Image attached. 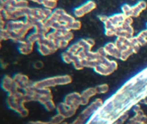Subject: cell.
Returning <instances> with one entry per match:
<instances>
[{"label":"cell","mask_w":147,"mask_h":124,"mask_svg":"<svg viewBox=\"0 0 147 124\" xmlns=\"http://www.w3.org/2000/svg\"><path fill=\"white\" fill-rule=\"evenodd\" d=\"M5 28L11 34V40L19 44L26 40L29 32L34 27L25 20H21L7 21Z\"/></svg>","instance_id":"6da1fadb"},{"label":"cell","mask_w":147,"mask_h":124,"mask_svg":"<svg viewBox=\"0 0 147 124\" xmlns=\"http://www.w3.org/2000/svg\"><path fill=\"white\" fill-rule=\"evenodd\" d=\"M7 102L10 108L16 111L21 116L26 117L29 114V111L24 106L26 101L24 93L18 90L9 94Z\"/></svg>","instance_id":"7a4b0ae2"},{"label":"cell","mask_w":147,"mask_h":124,"mask_svg":"<svg viewBox=\"0 0 147 124\" xmlns=\"http://www.w3.org/2000/svg\"><path fill=\"white\" fill-rule=\"evenodd\" d=\"M72 81V77L69 75L56 76L35 82L33 86L37 88H50L59 85H67L71 83Z\"/></svg>","instance_id":"3957f363"},{"label":"cell","mask_w":147,"mask_h":124,"mask_svg":"<svg viewBox=\"0 0 147 124\" xmlns=\"http://www.w3.org/2000/svg\"><path fill=\"white\" fill-rule=\"evenodd\" d=\"M53 11L45 8L30 7L25 20L34 26L38 22H45L50 17ZM34 29V28H33Z\"/></svg>","instance_id":"277c9868"},{"label":"cell","mask_w":147,"mask_h":124,"mask_svg":"<svg viewBox=\"0 0 147 124\" xmlns=\"http://www.w3.org/2000/svg\"><path fill=\"white\" fill-rule=\"evenodd\" d=\"M118 65L116 61L111 60L107 57H103L100 63L94 69V71L103 76H108L117 69Z\"/></svg>","instance_id":"5b68a950"},{"label":"cell","mask_w":147,"mask_h":124,"mask_svg":"<svg viewBox=\"0 0 147 124\" xmlns=\"http://www.w3.org/2000/svg\"><path fill=\"white\" fill-rule=\"evenodd\" d=\"M49 18L67 26L70 31V25L76 20L75 16L69 14L66 10L61 8H57L53 10Z\"/></svg>","instance_id":"8992f818"},{"label":"cell","mask_w":147,"mask_h":124,"mask_svg":"<svg viewBox=\"0 0 147 124\" xmlns=\"http://www.w3.org/2000/svg\"><path fill=\"white\" fill-rule=\"evenodd\" d=\"M37 44L38 52L43 56L51 55L58 50L55 44L48 38L46 35L43 36Z\"/></svg>","instance_id":"52a82bcc"},{"label":"cell","mask_w":147,"mask_h":124,"mask_svg":"<svg viewBox=\"0 0 147 124\" xmlns=\"http://www.w3.org/2000/svg\"><path fill=\"white\" fill-rule=\"evenodd\" d=\"M46 36L48 38L53 41L56 45L60 40H66L70 42L74 38V34L72 31L53 30L52 32H50Z\"/></svg>","instance_id":"ba28073f"},{"label":"cell","mask_w":147,"mask_h":124,"mask_svg":"<svg viewBox=\"0 0 147 124\" xmlns=\"http://www.w3.org/2000/svg\"><path fill=\"white\" fill-rule=\"evenodd\" d=\"M96 7L97 4L95 2L93 1H88L76 7L74 10V15L76 18H82L93 11Z\"/></svg>","instance_id":"9c48e42d"},{"label":"cell","mask_w":147,"mask_h":124,"mask_svg":"<svg viewBox=\"0 0 147 124\" xmlns=\"http://www.w3.org/2000/svg\"><path fill=\"white\" fill-rule=\"evenodd\" d=\"M124 15L122 13L116 14L108 17L107 20L104 23L105 29H112L115 30L116 28L122 25L125 20Z\"/></svg>","instance_id":"30bf717a"},{"label":"cell","mask_w":147,"mask_h":124,"mask_svg":"<svg viewBox=\"0 0 147 124\" xmlns=\"http://www.w3.org/2000/svg\"><path fill=\"white\" fill-rule=\"evenodd\" d=\"M13 78L18 88L23 90L24 91L32 86L34 83L30 81L28 76L22 73H18Z\"/></svg>","instance_id":"8fae6325"},{"label":"cell","mask_w":147,"mask_h":124,"mask_svg":"<svg viewBox=\"0 0 147 124\" xmlns=\"http://www.w3.org/2000/svg\"><path fill=\"white\" fill-rule=\"evenodd\" d=\"M134 30L132 26L123 23L115 29V35L129 39L134 37Z\"/></svg>","instance_id":"7c38bea8"},{"label":"cell","mask_w":147,"mask_h":124,"mask_svg":"<svg viewBox=\"0 0 147 124\" xmlns=\"http://www.w3.org/2000/svg\"><path fill=\"white\" fill-rule=\"evenodd\" d=\"M1 86L3 90L9 94L16 92L19 90L13 78L8 75L5 76L3 78Z\"/></svg>","instance_id":"4fadbf2b"},{"label":"cell","mask_w":147,"mask_h":124,"mask_svg":"<svg viewBox=\"0 0 147 124\" xmlns=\"http://www.w3.org/2000/svg\"><path fill=\"white\" fill-rule=\"evenodd\" d=\"M66 104L77 109L81 105V94L77 92H73L66 96L64 102Z\"/></svg>","instance_id":"5bb4252c"},{"label":"cell","mask_w":147,"mask_h":124,"mask_svg":"<svg viewBox=\"0 0 147 124\" xmlns=\"http://www.w3.org/2000/svg\"><path fill=\"white\" fill-rule=\"evenodd\" d=\"M77 109L66 104L65 102L61 103L57 106V110L58 114L65 118H70L75 114Z\"/></svg>","instance_id":"9a60e30c"},{"label":"cell","mask_w":147,"mask_h":124,"mask_svg":"<svg viewBox=\"0 0 147 124\" xmlns=\"http://www.w3.org/2000/svg\"><path fill=\"white\" fill-rule=\"evenodd\" d=\"M97 94L95 88H90L85 90L81 94V105H86L88 104L90 98L96 95Z\"/></svg>","instance_id":"2e32d148"},{"label":"cell","mask_w":147,"mask_h":124,"mask_svg":"<svg viewBox=\"0 0 147 124\" xmlns=\"http://www.w3.org/2000/svg\"><path fill=\"white\" fill-rule=\"evenodd\" d=\"M34 46V44L25 40L19 43V51L23 55H29L33 51Z\"/></svg>","instance_id":"e0dca14e"},{"label":"cell","mask_w":147,"mask_h":124,"mask_svg":"<svg viewBox=\"0 0 147 124\" xmlns=\"http://www.w3.org/2000/svg\"><path fill=\"white\" fill-rule=\"evenodd\" d=\"M107 55L116 59L120 58V51L116 46L115 43L109 42L104 46Z\"/></svg>","instance_id":"ac0fdd59"},{"label":"cell","mask_w":147,"mask_h":124,"mask_svg":"<svg viewBox=\"0 0 147 124\" xmlns=\"http://www.w3.org/2000/svg\"><path fill=\"white\" fill-rule=\"evenodd\" d=\"M81 50L86 51H92V49L95 45V41L92 38L81 39L77 42Z\"/></svg>","instance_id":"d6986e66"},{"label":"cell","mask_w":147,"mask_h":124,"mask_svg":"<svg viewBox=\"0 0 147 124\" xmlns=\"http://www.w3.org/2000/svg\"><path fill=\"white\" fill-rule=\"evenodd\" d=\"M147 3L144 1H140L138 2L135 6L132 7V14L131 17H138L140 14L146 9Z\"/></svg>","instance_id":"ffe728a7"},{"label":"cell","mask_w":147,"mask_h":124,"mask_svg":"<svg viewBox=\"0 0 147 124\" xmlns=\"http://www.w3.org/2000/svg\"><path fill=\"white\" fill-rule=\"evenodd\" d=\"M34 30L35 32L42 35L46 36L50 32L51 28L45 23V22H41L34 25Z\"/></svg>","instance_id":"44dd1931"},{"label":"cell","mask_w":147,"mask_h":124,"mask_svg":"<svg viewBox=\"0 0 147 124\" xmlns=\"http://www.w3.org/2000/svg\"><path fill=\"white\" fill-rule=\"evenodd\" d=\"M115 44L120 52L130 47L129 39L123 37H117Z\"/></svg>","instance_id":"7402d4cb"},{"label":"cell","mask_w":147,"mask_h":124,"mask_svg":"<svg viewBox=\"0 0 147 124\" xmlns=\"http://www.w3.org/2000/svg\"><path fill=\"white\" fill-rule=\"evenodd\" d=\"M43 36H44L43 35L34 31L31 33L28 34L26 40L28 42L34 44L36 43L37 44Z\"/></svg>","instance_id":"603a6c76"},{"label":"cell","mask_w":147,"mask_h":124,"mask_svg":"<svg viewBox=\"0 0 147 124\" xmlns=\"http://www.w3.org/2000/svg\"><path fill=\"white\" fill-rule=\"evenodd\" d=\"M58 1L55 0H47L42 1V5L43 7L50 10H53L57 8Z\"/></svg>","instance_id":"cb8c5ba5"},{"label":"cell","mask_w":147,"mask_h":124,"mask_svg":"<svg viewBox=\"0 0 147 124\" xmlns=\"http://www.w3.org/2000/svg\"><path fill=\"white\" fill-rule=\"evenodd\" d=\"M81 50V48L77 42L69 45L66 51L73 56H76Z\"/></svg>","instance_id":"d4e9b609"},{"label":"cell","mask_w":147,"mask_h":124,"mask_svg":"<svg viewBox=\"0 0 147 124\" xmlns=\"http://www.w3.org/2000/svg\"><path fill=\"white\" fill-rule=\"evenodd\" d=\"M133 51L130 46L129 48L120 52V58L122 61H126L130 56L134 54Z\"/></svg>","instance_id":"484cf974"},{"label":"cell","mask_w":147,"mask_h":124,"mask_svg":"<svg viewBox=\"0 0 147 124\" xmlns=\"http://www.w3.org/2000/svg\"><path fill=\"white\" fill-rule=\"evenodd\" d=\"M130 46L131 47L134 53L138 52L140 49V45L138 42L137 40L136 37H132L129 39Z\"/></svg>","instance_id":"4316f807"},{"label":"cell","mask_w":147,"mask_h":124,"mask_svg":"<svg viewBox=\"0 0 147 124\" xmlns=\"http://www.w3.org/2000/svg\"><path fill=\"white\" fill-rule=\"evenodd\" d=\"M75 56H73L66 51L62 53L61 54L62 60L64 63L67 64L72 63Z\"/></svg>","instance_id":"83f0119b"},{"label":"cell","mask_w":147,"mask_h":124,"mask_svg":"<svg viewBox=\"0 0 147 124\" xmlns=\"http://www.w3.org/2000/svg\"><path fill=\"white\" fill-rule=\"evenodd\" d=\"M0 38H1V41L11 40V34L6 28L1 29Z\"/></svg>","instance_id":"f1b7e54d"},{"label":"cell","mask_w":147,"mask_h":124,"mask_svg":"<svg viewBox=\"0 0 147 124\" xmlns=\"http://www.w3.org/2000/svg\"><path fill=\"white\" fill-rule=\"evenodd\" d=\"M123 13L126 17H131L132 14V7L129 4H125L122 7Z\"/></svg>","instance_id":"f546056e"},{"label":"cell","mask_w":147,"mask_h":124,"mask_svg":"<svg viewBox=\"0 0 147 124\" xmlns=\"http://www.w3.org/2000/svg\"><path fill=\"white\" fill-rule=\"evenodd\" d=\"M98 94H105L108 92L109 89V86L106 84H100L95 88Z\"/></svg>","instance_id":"4dcf8cb0"},{"label":"cell","mask_w":147,"mask_h":124,"mask_svg":"<svg viewBox=\"0 0 147 124\" xmlns=\"http://www.w3.org/2000/svg\"><path fill=\"white\" fill-rule=\"evenodd\" d=\"M72 64L75 69H76L78 70H81L83 69L84 68L82 65L81 61L77 58L76 55L74 57V60H73Z\"/></svg>","instance_id":"1f68e13d"},{"label":"cell","mask_w":147,"mask_h":124,"mask_svg":"<svg viewBox=\"0 0 147 124\" xmlns=\"http://www.w3.org/2000/svg\"><path fill=\"white\" fill-rule=\"evenodd\" d=\"M82 23L80 21L76 20L70 26V31H77L80 30L82 27Z\"/></svg>","instance_id":"d6a6232c"},{"label":"cell","mask_w":147,"mask_h":124,"mask_svg":"<svg viewBox=\"0 0 147 124\" xmlns=\"http://www.w3.org/2000/svg\"><path fill=\"white\" fill-rule=\"evenodd\" d=\"M65 118L62 115L58 114L51 119V123L54 124H59L61 123Z\"/></svg>","instance_id":"836d02e7"},{"label":"cell","mask_w":147,"mask_h":124,"mask_svg":"<svg viewBox=\"0 0 147 124\" xmlns=\"http://www.w3.org/2000/svg\"><path fill=\"white\" fill-rule=\"evenodd\" d=\"M44 105L48 111H53L56 107L55 105L53 100L48 101L47 102H45Z\"/></svg>","instance_id":"e575fe53"},{"label":"cell","mask_w":147,"mask_h":124,"mask_svg":"<svg viewBox=\"0 0 147 124\" xmlns=\"http://www.w3.org/2000/svg\"><path fill=\"white\" fill-rule=\"evenodd\" d=\"M136 38L138 42V44H139L140 46H144L147 44V39L144 38H143V37H141V36H139V35H138L136 37Z\"/></svg>","instance_id":"d590c367"},{"label":"cell","mask_w":147,"mask_h":124,"mask_svg":"<svg viewBox=\"0 0 147 124\" xmlns=\"http://www.w3.org/2000/svg\"><path fill=\"white\" fill-rule=\"evenodd\" d=\"M97 51L101 57H107V54L104 47H100V48H99Z\"/></svg>","instance_id":"8d00e7d4"},{"label":"cell","mask_w":147,"mask_h":124,"mask_svg":"<svg viewBox=\"0 0 147 124\" xmlns=\"http://www.w3.org/2000/svg\"><path fill=\"white\" fill-rule=\"evenodd\" d=\"M105 34L108 37H112L115 35V30L112 29H105Z\"/></svg>","instance_id":"74e56055"},{"label":"cell","mask_w":147,"mask_h":124,"mask_svg":"<svg viewBox=\"0 0 147 124\" xmlns=\"http://www.w3.org/2000/svg\"><path fill=\"white\" fill-rule=\"evenodd\" d=\"M34 66L36 69H41L43 67L44 64L42 61H38L34 63Z\"/></svg>","instance_id":"f35d334b"},{"label":"cell","mask_w":147,"mask_h":124,"mask_svg":"<svg viewBox=\"0 0 147 124\" xmlns=\"http://www.w3.org/2000/svg\"><path fill=\"white\" fill-rule=\"evenodd\" d=\"M98 18L100 21L102 22L103 23H105L107 20L108 17L107 16H106L99 15L98 16Z\"/></svg>","instance_id":"ab89813d"},{"label":"cell","mask_w":147,"mask_h":124,"mask_svg":"<svg viewBox=\"0 0 147 124\" xmlns=\"http://www.w3.org/2000/svg\"><path fill=\"white\" fill-rule=\"evenodd\" d=\"M138 35L147 39V29L141 32Z\"/></svg>","instance_id":"60d3db41"},{"label":"cell","mask_w":147,"mask_h":124,"mask_svg":"<svg viewBox=\"0 0 147 124\" xmlns=\"http://www.w3.org/2000/svg\"><path fill=\"white\" fill-rule=\"evenodd\" d=\"M29 124H54L51 123H45V122H41V121H37V122H31Z\"/></svg>","instance_id":"b9f144b4"},{"label":"cell","mask_w":147,"mask_h":124,"mask_svg":"<svg viewBox=\"0 0 147 124\" xmlns=\"http://www.w3.org/2000/svg\"><path fill=\"white\" fill-rule=\"evenodd\" d=\"M128 124H143L142 123H138V122H135V121H129V123Z\"/></svg>","instance_id":"7bdbcfd3"},{"label":"cell","mask_w":147,"mask_h":124,"mask_svg":"<svg viewBox=\"0 0 147 124\" xmlns=\"http://www.w3.org/2000/svg\"><path fill=\"white\" fill-rule=\"evenodd\" d=\"M1 66H3V68H5L7 66V64L5 63H4L3 64L1 63Z\"/></svg>","instance_id":"ee69618b"},{"label":"cell","mask_w":147,"mask_h":124,"mask_svg":"<svg viewBox=\"0 0 147 124\" xmlns=\"http://www.w3.org/2000/svg\"><path fill=\"white\" fill-rule=\"evenodd\" d=\"M115 124V123H114V124Z\"/></svg>","instance_id":"f6af8a7d"},{"label":"cell","mask_w":147,"mask_h":124,"mask_svg":"<svg viewBox=\"0 0 147 124\" xmlns=\"http://www.w3.org/2000/svg\"></svg>","instance_id":"bcb514c9"},{"label":"cell","mask_w":147,"mask_h":124,"mask_svg":"<svg viewBox=\"0 0 147 124\" xmlns=\"http://www.w3.org/2000/svg\"></svg>","instance_id":"7dc6e473"}]
</instances>
